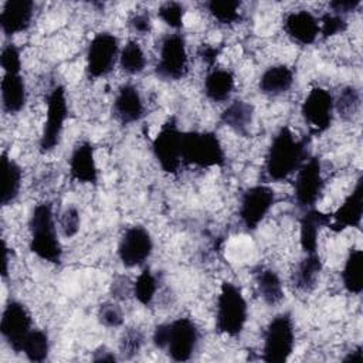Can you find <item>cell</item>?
Here are the masks:
<instances>
[{"label": "cell", "mask_w": 363, "mask_h": 363, "mask_svg": "<svg viewBox=\"0 0 363 363\" xmlns=\"http://www.w3.org/2000/svg\"><path fill=\"white\" fill-rule=\"evenodd\" d=\"M68 170L72 180L85 184H96L99 179L95 147L89 140L78 142L68 159Z\"/></svg>", "instance_id": "18"}, {"label": "cell", "mask_w": 363, "mask_h": 363, "mask_svg": "<svg viewBox=\"0 0 363 363\" xmlns=\"http://www.w3.org/2000/svg\"><path fill=\"white\" fill-rule=\"evenodd\" d=\"M362 4V0H333L329 3L332 13L345 16L347 13L354 11Z\"/></svg>", "instance_id": "43"}, {"label": "cell", "mask_w": 363, "mask_h": 363, "mask_svg": "<svg viewBox=\"0 0 363 363\" xmlns=\"http://www.w3.org/2000/svg\"><path fill=\"white\" fill-rule=\"evenodd\" d=\"M248 306L238 285L224 281L220 286L216 306V329L218 333L237 337L245 328Z\"/></svg>", "instance_id": "4"}, {"label": "cell", "mask_w": 363, "mask_h": 363, "mask_svg": "<svg viewBox=\"0 0 363 363\" xmlns=\"http://www.w3.org/2000/svg\"><path fill=\"white\" fill-rule=\"evenodd\" d=\"M275 203V191L267 184H255L244 190L240 200L238 216L247 231H254Z\"/></svg>", "instance_id": "13"}, {"label": "cell", "mask_w": 363, "mask_h": 363, "mask_svg": "<svg viewBox=\"0 0 363 363\" xmlns=\"http://www.w3.org/2000/svg\"><path fill=\"white\" fill-rule=\"evenodd\" d=\"M132 291H133V284H130L126 277L119 275L112 281L111 294H112L113 299H123L128 295H133Z\"/></svg>", "instance_id": "41"}, {"label": "cell", "mask_w": 363, "mask_h": 363, "mask_svg": "<svg viewBox=\"0 0 363 363\" xmlns=\"http://www.w3.org/2000/svg\"><path fill=\"white\" fill-rule=\"evenodd\" d=\"M200 340V330L190 318H177L155 328L152 342L164 350L174 362H187L194 354Z\"/></svg>", "instance_id": "2"}, {"label": "cell", "mask_w": 363, "mask_h": 363, "mask_svg": "<svg viewBox=\"0 0 363 363\" xmlns=\"http://www.w3.org/2000/svg\"><path fill=\"white\" fill-rule=\"evenodd\" d=\"M112 115L121 125H132L145 116V104L139 89L132 84H123L118 88L113 104Z\"/></svg>", "instance_id": "17"}, {"label": "cell", "mask_w": 363, "mask_h": 363, "mask_svg": "<svg viewBox=\"0 0 363 363\" xmlns=\"http://www.w3.org/2000/svg\"><path fill=\"white\" fill-rule=\"evenodd\" d=\"M218 54H220V48H218V47L207 45V44L203 45V47L200 48V51H199V55H200L201 61H203L207 67H210V69L213 68V65H214V62H216Z\"/></svg>", "instance_id": "44"}, {"label": "cell", "mask_w": 363, "mask_h": 363, "mask_svg": "<svg viewBox=\"0 0 363 363\" xmlns=\"http://www.w3.org/2000/svg\"><path fill=\"white\" fill-rule=\"evenodd\" d=\"M96 318L99 320L101 325H104L105 328H119L123 325V309L121 308V305L115 301H108L99 305L98 308V313Z\"/></svg>", "instance_id": "36"}, {"label": "cell", "mask_w": 363, "mask_h": 363, "mask_svg": "<svg viewBox=\"0 0 363 363\" xmlns=\"http://www.w3.org/2000/svg\"><path fill=\"white\" fill-rule=\"evenodd\" d=\"M254 282L257 294L262 298V301L275 306L284 299V288L279 275L271 268H258L254 274Z\"/></svg>", "instance_id": "26"}, {"label": "cell", "mask_w": 363, "mask_h": 363, "mask_svg": "<svg viewBox=\"0 0 363 363\" xmlns=\"http://www.w3.org/2000/svg\"><path fill=\"white\" fill-rule=\"evenodd\" d=\"M67 116L68 104L65 88L62 85H55L47 95L45 122L38 142V149L41 153H48L58 146Z\"/></svg>", "instance_id": "8"}, {"label": "cell", "mask_w": 363, "mask_h": 363, "mask_svg": "<svg viewBox=\"0 0 363 363\" xmlns=\"http://www.w3.org/2000/svg\"><path fill=\"white\" fill-rule=\"evenodd\" d=\"M322 271V261L318 252L306 254L298 264L294 275L292 284L299 292H311L319 279Z\"/></svg>", "instance_id": "28"}, {"label": "cell", "mask_w": 363, "mask_h": 363, "mask_svg": "<svg viewBox=\"0 0 363 363\" xmlns=\"http://www.w3.org/2000/svg\"><path fill=\"white\" fill-rule=\"evenodd\" d=\"M33 330V319L27 308L18 301H9L1 312L0 333L16 353H21L23 343Z\"/></svg>", "instance_id": "14"}, {"label": "cell", "mask_w": 363, "mask_h": 363, "mask_svg": "<svg viewBox=\"0 0 363 363\" xmlns=\"http://www.w3.org/2000/svg\"><path fill=\"white\" fill-rule=\"evenodd\" d=\"M1 106L6 113H18L27 102V89L24 78L20 74H3L1 85Z\"/></svg>", "instance_id": "24"}, {"label": "cell", "mask_w": 363, "mask_h": 363, "mask_svg": "<svg viewBox=\"0 0 363 363\" xmlns=\"http://www.w3.org/2000/svg\"><path fill=\"white\" fill-rule=\"evenodd\" d=\"M182 136L174 118H169L152 142V152L163 172L174 174L182 167Z\"/></svg>", "instance_id": "9"}, {"label": "cell", "mask_w": 363, "mask_h": 363, "mask_svg": "<svg viewBox=\"0 0 363 363\" xmlns=\"http://www.w3.org/2000/svg\"><path fill=\"white\" fill-rule=\"evenodd\" d=\"M0 64H1L4 74H20V71H21L20 50L13 43L6 44L1 48Z\"/></svg>", "instance_id": "40"}, {"label": "cell", "mask_w": 363, "mask_h": 363, "mask_svg": "<svg viewBox=\"0 0 363 363\" xmlns=\"http://www.w3.org/2000/svg\"><path fill=\"white\" fill-rule=\"evenodd\" d=\"M362 106V95L356 86H345L335 99V111L345 122H352L357 118Z\"/></svg>", "instance_id": "30"}, {"label": "cell", "mask_w": 363, "mask_h": 363, "mask_svg": "<svg viewBox=\"0 0 363 363\" xmlns=\"http://www.w3.org/2000/svg\"><path fill=\"white\" fill-rule=\"evenodd\" d=\"M157 291V279L150 268H145L133 282V296L136 301L145 306H149Z\"/></svg>", "instance_id": "34"}, {"label": "cell", "mask_w": 363, "mask_h": 363, "mask_svg": "<svg viewBox=\"0 0 363 363\" xmlns=\"http://www.w3.org/2000/svg\"><path fill=\"white\" fill-rule=\"evenodd\" d=\"M221 122L241 136H247L254 122V106L242 99H235L221 112Z\"/></svg>", "instance_id": "25"}, {"label": "cell", "mask_w": 363, "mask_h": 363, "mask_svg": "<svg viewBox=\"0 0 363 363\" xmlns=\"http://www.w3.org/2000/svg\"><path fill=\"white\" fill-rule=\"evenodd\" d=\"M206 7L214 20L225 26L234 24L241 18V3L235 0H210L206 3Z\"/></svg>", "instance_id": "33"}, {"label": "cell", "mask_w": 363, "mask_h": 363, "mask_svg": "<svg viewBox=\"0 0 363 363\" xmlns=\"http://www.w3.org/2000/svg\"><path fill=\"white\" fill-rule=\"evenodd\" d=\"M284 31L294 43L311 45L319 35V18L308 10L289 11L284 18Z\"/></svg>", "instance_id": "19"}, {"label": "cell", "mask_w": 363, "mask_h": 363, "mask_svg": "<svg viewBox=\"0 0 363 363\" xmlns=\"http://www.w3.org/2000/svg\"><path fill=\"white\" fill-rule=\"evenodd\" d=\"M129 26L135 33L149 34L152 30V20L147 13H136L129 18Z\"/></svg>", "instance_id": "42"}, {"label": "cell", "mask_w": 363, "mask_h": 363, "mask_svg": "<svg viewBox=\"0 0 363 363\" xmlns=\"http://www.w3.org/2000/svg\"><path fill=\"white\" fill-rule=\"evenodd\" d=\"M119 41L106 31L98 33L89 41L86 50V74L89 78L108 75L119 58Z\"/></svg>", "instance_id": "11"}, {"label": "cell", "mask_w": 363, "mask_h": 363, "mask_svg": "<svg viewBox=\"0 0 363 363\" xmlns=\"http://www.w3.org/2000/svg\"><path fill=\"white\" fill-rule=\"evenodd\" d=\"M342 282L345 289L352 295H360L363 291V252L352 248L346 257L342 269Z\"/></svg>", "instance_id": "29"}, {"label": "cell", "mask_w": 363, "mask_h": 363, "mask_svg": "<svg viewBox=\"0 0 363 363\" xmlns=\"http://www.w3.org/2000/svg\"><path fill=\"white\" fill-rule=\"evenodd\" d=\"M184 13V6L177 1H166L157 10L159 18L173 30H179L183 26Z\"/></svg>", "instance_id": "38"}, {"label": "cell", "mask_w": 363, "mask_h": 363, "mask_svg": "<svg viewBox=\"0 0 363 363\" xmlns=\"http://www.w3.org/2000/svg\"><path fill=\"white\" fill-rule=\"evenodd\" d=\"M294 85V71L285 64L268 67L258 81V89L267 96L286 94Z\"/></svg>", "instance_id": "22"}, {"label": "cell", "mask_w": 363, "mask_h": 363, "mask_svg": "<svg viewBox=\"0 0 363 363\" xmlns=\"http://www.w3.org/2000/svg\"><path fill=\"white\" fill-rule=\"evenodd\" d=\"M325 187L322 164L319 157H308L296 170L294 182V199L296 206L305 211L313 208Z\"/></svg>", "instance_id": "10"}, {"label": "cell", "mask_w": 363, "mask_h": 363, "mask_svg": "<svg viewBox=\"0 0 363 363\" xmlns=\"http://www.w3.org/2000/svg\"><path fill=\"white\" fill-rule=\"evenodd\" d=\"M81 227V214L75 206L67 207L60 217V230L65 238H72Z\"/></svg>", "instance_id": "39"}, {"label": "cell", "mask_w": 363, "mask_h": 363, "mask_svg": "<svg viewBox=\"0 0 363 363\" xmlns=\"http://www.w3.org/2000/svg\"><path fill=\"white\" fill-rule=\"evenodd\" d=\"M182 163L197 167H221L225 163L223 145L214 132L189 130L182 136Z\"/></svg>", "instance_id": "5"}, {"label": "cell", "mask_w": 363, "mask_h": 363, "mask_svg": "<svg viewBox=\"0 0 363 363\" xmlns=\"http://www.w3.org/2000/svg\"><path fill=\"white\" fill-rule=\"evenodd\" d=\"M363 349H362V346H356L352 352H349L342 360L343 362H352V363H354V362H357V363H360L362 360H363V352H362Z\"/></svg>", "instance_id": "46"}, {"label": "cell", "mask_w": 363, "mask_h": 363, "mask_svg": "<svg viewBox=\"0 0 363 363\" xmlns=\"http://www.w3.org/2000/svg\"><path fill=\"white\" fill-rule=\"evenodd\" d=\"M145 343V335L139 328L126 329L119 339V354L122 359H133Z\"/></svg>", "instance_id": "35"}, {"label": "cell", "mask_w": 363, "mask_h": 363, "mask_svg": "<svg viewBox=\"0 0 363 363\" xmlns=\"http://www.w3.org/2000/svg\"><path fill=\"white\" fill-rule=\"evenodd\" d=\"M116 359H118L116 354L111 349H108L106 346H99L92 353V362H111V363H113V362H116Z\"/></svg>", "instance_id": "45"}, {"label": "cell", "mask_w": 363, "mask_h": 363, "mask_svg": "<svg viewBox=\"0 0 363 363\" xmlns=\"http://www.w3.org/2000/svg\"><path fill=\"white\" fill-rule=\"evenodd\" d=\"M347 30V20L345 16L328 11L319 18V34L322 38H330Z\"/></svg>", "instance_id": "37"}, {"label": "cell", "mask_w": 363, "mask_h": 363, "mask_svg": "<svg viewBox=\"0 0 363 363\" xmlns=\"http://www.w3.org/2000/svg\"><path fill=\"white\" fill-rule=\"evenodd\" d=\"M26 359L34 363L44 362L50 353L48 335L41 329H33L23 343V350Z\"/></svg>", "instance_id": "32"}, {"label": "cell", "mask_w": 363, "mask_h": 363, "mask_svg": "<svg viewBox=\"0 0 363 363\" xmlns=\"http://www.w3.org/2000/svg\"><path fill=\"white\" fill-rule=\"evenodd\" d=\"M309 139L295 138L289 126H282L272 138L264 162L265 177L271 182L289 179L308 156Z\"/></svg>", "instance_id": "1"}, {"label": "cell", "mask_w": 363, "mask_h": 363, "mask_svg": "<svg viewBox=\"0 0 363 363\" xmlns=\"http://www.w3.org/2000/svg\"><path fill=\"white\" fill-rule=\"evenodd\" d=\"M335 99L332 94L322 88L313 86L301 105V113L312 135H319L328 130L333 122Z\"/></svg>", "instance_id": "12"}, {"label": "cell", "mask_w": 363, "mask_h": 363, "mask_svg": "<svg viewBox=\"0 0 363 363\" xmlns=\"http://www.w3.org/2000/svg\"><path fill=\"white\" fill-rule=\"evenodd\" d=\"M119 67L129 75L140 74L146 67V57L138 41L129 40L119 51Z\"/></svg>", "instance_id": "31"}, {"label": "cell", "mask_w": 363, "mask_h": 363, "mask_svg": "<svg viewBox=\"0 0 363 363\" xmlns=\"http://www.w3.org/2000/svg\"><path fill=\"white\" fill-rule=\"evenodd\" d=\"M35 4L31 0H9L0 13L1 31L6 35H14L26 31L33 21Z\"/></svg>", "instance_id": "20"}, {"label": "cell", "mask_w": 363, "mask_h": 363, "mask_svg": "<svg viewBox=\"0 0 363 363\" xmlns=\"http://www.w3.org/2000/svg\"><path fill=\"white\" fill-rule=\"evenodd\" d=\"M295 347V328L289 312L275 315L264 332L262 360L267 363H284Z\"/></svg>", "instance_id": "6"}, {"label": "cell", "mask_w": 363, "mask_h": 363, "mask_svg": "<svg viewBox=\"0 0 363 363\" xmlns=\"http://www.w3.org/2000/svg\"><path fill=\"white\" fill-rule=\"evenodd\" d=\"M189 71V54L186 40L180 33L166 34L160 43L159 60L155 67L157 78L163 81H180Z\"/></svg>", "instance_id": "7"}, {"label": "cell", "mask_w": 363, "mask_h": 363, "mask_svg": "<svg viewBox=\"0 0 363 363\" xmlns=\"http://www.w3.org/2000/svg\"><path fill=\"white\" fill-rule=\"evenodd\" d=\"M30 251L40 259L60 264L62 258V245L58 238L52 206L50 203H40L34 207L30 221Z\"/></svg>", "instance_id": "3"}, {"label": "cell", "mask_w": 363, "mask_h": 363, "mask_svg": "<svg viewBox=\"0 0 363 363\" xmlns=\"http://www.w3.org/2000/svg\"><path fill=\"white\" fill-rule=\"evenodd\" d=\"M152 251L153 238L143 225L128 227L118 244V257L126 268L142 265L152 255Z\"/></svg>", "instance_id": "15"}, {"label": "cell", "mask_w": 363, "mask_h": 363, "mask_svg": "<svg viewBox=\"0 0 363 363\" xmlns=\"http://www.w3.org/2000/svg\"><path fill=\"white\" fill-rule=\"evenodd\" d=\"M235 88V78L230 69L211 68L203 82V91L211 102H225Z\"/></svg>", "instance_id": "23"}, {"label": "cell", "mask_w": 363, "mask_h": 363, "mask_svg": "<svg viewBox=\"0 0 363 363\" xmlns=\"http://www.w3.org/2000/svg\"><path fill=\"white\" fill-rule=\"evenodd\" d=\"M363 214V176L359 177L354 189L343 200V203L329 214L328 228L335 233H340L346 228H359Z\"/></svg>", "instance_id": "16"}, {"label": "cell", "mask_w": 363, "mask_h": 363, "mask_svg": "<svg viewBox=\"0 0 363 363\" xmlns=\"http://www.w3.org/2000/svg\"><path fill=\"white\" fill-rule=\"evenodd\" d=\"M329 221V214L319 210L309 208L305 210L299 220V244L305 254L318 252V237L322 227H326Z\"/></svg>", "instance_id": "21"}, {"label": "cell", "mask_w": 363, "mask_h": 363, "mask_svg": "<svg viewBox=\"0 0 363 363\" xmlns=\"http://www.w3.org/2000/svg\"><path fill=\"white\" fill-rule=\"evenodd\" d=\"M3 164V183H1V197L0 201L3 206H9L16 201L20 194L23 170L16 160H13L6 152L1 153Z\"/></svg>", "instance_id": "27"}]
</instances>
